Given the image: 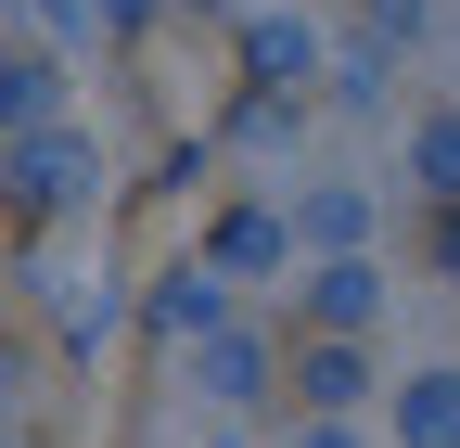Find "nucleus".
<instances>
[{"instance_id": "1", "label": "nucleus", "mask_w": 460, "mask_h": 448, "mask_svg": "<svg viewBox=\"0 0 460 448\" xmlns=\"http://www.w3.org/2000/svg\"><path fill=\"white\" fill-rule=\"evenodd\" d=\"M410 435L422 448H460V384H422V398H410Z\"/></svg>"}]
</instances>
